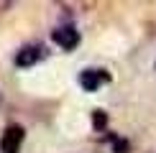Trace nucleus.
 <instances>
[{
    "label": "nucleus",
    "mask_w": 156,
    "mask_h": 153,
    "mask_svg": "<svg viewBox=\"0 0 156 153\" xmlns=\"http://www.w3.org/2000/svg\"><path fill=\"white\" fill-rule=\"evenodd\" d=\"M110 84V74L105 69H84L80 74V87L84 92H97L100 87Z\"/></svg>",
    "instance_id": "obj_1"
},
{
    "label": "nucleus",
    "mask_w": 156,
    "mask_h": 153,
    "mask_svg": "<svg viewBox=\"0 0 156 153\" xmlns=\"http://www.w3.org/2000/svg\"><path fill=\"white\" fill-rule=\"evenodd\" d=\"M23 138H26V133H23L21 125H8L3 138H0V151L3 153H18L23 145Z\"/></svg>",
    "instance_id": "obj_2"
},
{
    "label": "nucleus",
    "mask_w": 156,
    "mask_h": 153,
    "mask_svg": "<svg viewBox=\"0 0 156 153\" xmlns=\"http://www.w3.org/2000/svg\"><path fill=\"white\" fill-rule=\"evenodd\" d=\"M56 46H62L64 51H72L77 43H80V31L74 28V25H59V28H54V33H51Z\"/></svg>",
    "instance_id": "obj_3"
},
{
    "label": "nucleus",
    "mask_w": 156,
    "mask_h": 153,
    "mask_svg": "<svg viewBox=\"0 0 156 153\" xmlns=\"http://www.w3.org/2000/svg\"><path fill=\"white\" fill-rule=\"evenodd\" d=\"M41 56H44L41 46H23L21 51H18V56H16V64L18 66H31V64H36Z\"/></svg>",
    "instance_id": "obj_4"
},
{
    "label": "nucleus",
    "mask_w": 156,
    "mask_h": 153,
    "mask_svg": "<svg viewBox=\"0 0 156 153\" xmlns=\"http://www.w3.org/2000/svg\"><path fill=\"white\" fill-rule=\"evenodd\" d=\"M92 120H95V125H97V127H102V125H105V115H102V110H95Z\"/></svg>",
    "instance_id": "obj_5"
}]
</instances>
